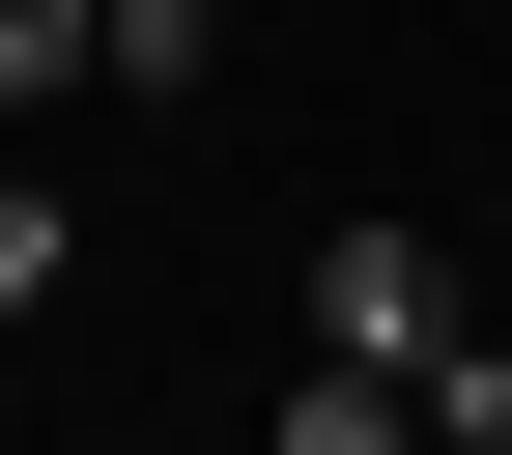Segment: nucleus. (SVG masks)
Returning a JSON list of instances; mask_svg holds the SVG:
<instances>
[{
    "instance_id": "6",
    "label": "nucleus",
    "mask_w": 512,
    "mask_h": 455,
    "mask_svg": "<svg viewBox=\"0 0 512 455\" xmlns=\"http://www.w3.org/2000/svg\"><path fill=\"white\" fill-rule=\"evenodd\" d=\"M427 455H456V427H427Z\"/></svg>"
},
{
    "instance_id": "2",
    "label": "nucleus",
    "mask_w": 512,
    "mask_h": 455,
    "mask_svg": "<svg viewBox=\"0 0 512 455\" xmlns=\"http://www.w3.org/2000/svg\"><path fill=\"white\" fill-rule=\"evenodd\" d=\"M256 455H427V399H399V370H342V342H313L285 399H256Z\"/></svg>"
},
{
    "instance_id": "3",
    "label": "nucleus",
    "mask_w": 512,
    "mask_h": 455,
    "mask_svg": "<svg viewBox=\"0 0 512 455\" xmlns=\"http://www.w3.org/2000/svg\"><path fill=\"white\" fill-rule=\"evenodd\" d=\"M228 57V0H114V86H200Z\"/></svg>"
},
{
    "instance_id": "1",
    "label": "nucleus",
    "mask_w": 512,
    "mask_h": 455,
    "mask_svg": "<svg viewBox=\"0 0 512 455\" xmlns=\"http://www.w3.org/2000/svg\"><path fill=\"white\" fill-rule=\"evenodd\" d=\"M313 342H342V370H399V399H427V370H456L484 313H456V256H427L399 200H370V228H313Z\"/></svg>"
},
{
    "instance_id": "5",
    "label": "nucleus",
    "mask_w": 512,
    "mask_h": 455,
    "mask_svg": "<svg viewBox=\"0 0 512 455\" xmlns=\"http://www.w3.org/2000/svg\"><path fill=\"white\" fill-rule=\"evenodd\" d=\"M57 285H86V228H57L29 171H0V313H57Z\"/></svg>"
},
{
    "instance_id": "4",
    "label": "nucleus",
    "mask_w": 512,
    "mask_h": 455,
    "mask_svg": "<svg viewBox=\"0 0 512 455\" xmlns=\"http://www.w3.org/2000/svg\"><path fill=\"white\" fill-rule=\"evenodd\" d=\"M114 57V0H0V86H86Z\"/></svg>"
}]
</instances>
